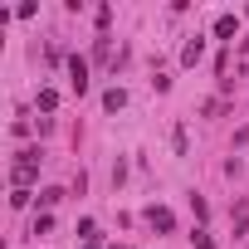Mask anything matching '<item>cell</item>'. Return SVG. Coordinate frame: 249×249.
<instances>
[{"label": "cell", "instance_id": "cell-1", "mask_svg": "<svg viewBox=\"0 0 249 249\" xmlns=\"http://www.w3.org/2000/svg\"><path fill=\"white\" fill-rule=\"evenodd\" d=\"M39 147H25L20 152V161H15V171H10V181H15V191H30L35 186V176H39Z\"/></svg>", "mask_w": 249, "mask_h": 249}, {"label": "cell", "instance_id": "cell-2", "mask_svg": "<svg viewBox=\"0 0 249 249\" xmlns=\"http://www.w3.org/2000/svg\"><path fill=\"white\" fill-rule=\"evenodd\" d=\"M69 83H73V93H88V59H69Z\"/></svg>", "mask_w": 249, "mask_h": 249}, {"label": "cell", "instance_id": "cell-3", "mask_svg": "<svg viewBox=\"0 0 249 249\" xmlns=\"http://www.w3.org/2000/svg\"><path fill=\"white\" fill-rule=\"evenodd\" d=\"M200 54H205V39L196 35V39H191V44L181 49V64H186V69H196V64H200Z\"/></svg>", "mask_w": 249, "mask_h": 249}, {"label": "cell", "instance_id": "cell-4", "mask_svg": "<svg viewBox=\"0 0 249 249\" xmlns=\"http://www.w3.org/2000/svg\"><path fill=\"white\" fill-rule=\"evenodd\" d=\"M147 220H152V230H161V234H166V230H171V225H176V220H171V210H166V205H152V210H147Z\"/></svg>", "mask_w": 249, "mask_h": 249}, {"label": "cell", "instance_id": "cell-5", "mask_svg": "<svg viewBox=\"0 0 249 249\" xmlns=\"http://www.w3.org/2000/svg\"><path fill=\"white\" fill-rule=\"evenodd\" d=\"M234 35H239V20L234 15H220L215 20V39H234Z\"/></svg>", "mask_w": 249, "mask_h": 249}, {"label": "cell", "instance_id": "cell-6", "mask_svg": "<svg viewBox=\"0 0 249 249\" xmlns=\"http://www.w3.org/2000/svg\"><path fill=\"white\" fill-rule=\"evenodd\" d=\"M103 107H107V112H117V107H127V93H122V88H107V93H103Z\"/></svg>", "mask_w": 249, "mask_h": 249}, {"label": "cell", "instance_id": "cell-7", "mask_svg": "<svg viewBox=\"0 0 249 249\" xmlns=\"http://www.w3.org/2000/svg\"><path fill=\"white\" fill-rule=\"evenodd\" d=\"M59 200H64V191H59V186H49V191H39V205H44V215H49V210H54Z\"/></svg>", "mask_w": 249, "mask_h": 249}, {"label": "cell", "instance_id": "cell-8", "mask_svg": "<svg viewBox=\"0 0 249 249\" xmlns=\"http://www.w3.org/2000/svg\"><path fill=\"white\" fill-rule=\"evenodd\" d=\"M78 234H83V244H98V239H103V234H98V225H93V220H78Z\"/></svg>", "mask_w": 249, "mask_h": 249}, {"label": "cell", "instance_id": "cell-9", "mask_svg": "<svg viewBox=\"0 0 249 249\" xmlns=\"http://www.w3.org/2000/svg\"><path fill=\"white\" fill-rule=\"evenodd\" d=\"M54 107H59V93L44 88V93H39V112H54Z\"/></svg>", "mask_w": 249, "mask_h": 249}, {"label": "cell", "instance_id": "cell-10", "mask_svg": "<svg viewBox=\"0 0 249 249\" xmlns=\"http://www.w3.org/2000/svg\"><path fill=\"white\" fill-rule=\"evenodd\" d=\"M191 244H196V249H215V239H210L205 230H191Z\"/></svg>", "mask_w": 249, "mask_h": 249}, {"label": "cell", "instance_id": "cell-11", "mask_svg": "<svg viewBox=\"0 0 249 249\" xmlns=\"http://www.w3.org/2000/svg\"><path fill=\"white\" fill-rule=\"evenodd\" d=\"M107 49H112V39H107V35H98V44H93V59H107Z\"/></svg>", "mask_w": 249, "mask_h": 249}, {"label": "cell", "instance_id": "cell-12", "mask_svg": "<svg viewBox=\"0 0 249 249\" xmlns=\"http://www.w3.org/2000/svg\"><path fill=\"white\" fill-rule=\"evenodd\" d=\"M54 230V215H35V234H49Z\"/></svg>", "mask_w": 249, "mask_h": 249}, {"label": "cell", "instance_id": "cell-13", "mask_svg": "<svg viewBox=\"0 0 249 249\" xmlns=\"http://www.w3.org/2000/svg\"><path fill=\"white\" fill-rule=\"evenodd\" d=\"M112 249H127V244H112Z\"/></svg>", "mask_w": 249, "mask_h": 249}]
</instances>
